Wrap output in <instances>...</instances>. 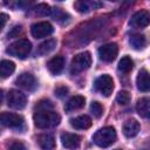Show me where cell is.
I'll list each match as a JSON object with an SVG mask.
<instances>
[{"label":"cell","instance_id":"f546056e","mask_svg":"<svg viewBox=\"0 0 150 150\" xmlns=\"http://www.w3.org/2000/svg\"><path fill=\"white\" fill-rule=\"evenodd\" d=\"M9 150H27L25 144L20 141H14L12 142V144L9 145Z\"/></svg>","mask_w":150,"mask_h":150},{"label":"cell","instance_id":"44dd1931","mask_svg":"<svg viewBox=\"0 0 150 150\" xmlns=\"http://www.w3.org/2000/svg\"><path fill=\"white\" fill-rule=\"evenodd\" d=\"M56 47V40L55 39H49L45 42H42L36 50V54L39 55H47L49 54L52 50H54V48Z\"/></svg>","mask_w":150,"mask_h":150},{"label":"cell","instance_id":"4dcf8cb0","mask_svg":"<svg viewBox=\"0 0 150 150\" xmlns=\"http://www.w3.org/2000/svg\"><path fill=\"white\" fill-rule=\"evenodd\" d=\"M0 18H1V19H0V20H1V25H0V28L2 29V28L5 27V23H6V21H7V18H8V16H7L6 14H4V13H2V14L0 15Z\"/></svg>","mask_w":150,"mask_h":150},{"label":"cell","instance_id":"1f68e13d","mask_svg":"<svg viewBox=\"0 0 150 150\" xmlns=\"http://www.w3.org/2000/svg\"><path fill=\"white\" fill-rule=\"evenodd\" d=\"M115 150H121V149H115Z\"/></svg>","mask_w":150,"mask_h":150},{"label":"cell","instance_id":"7402d4cb","mask_svg":"<svg viewBox=\"0 0 150 150\" xmlns=\"http://www.w3.org/2000/svg\"><path fill=\"white\" fill-rule=\"evenodd\" d=\"M15 70V64L14 62L9 61V60H2L0 63V75L2 79L9 76L11 74H13V71Z\"/></svg>","mask_w":150,"mask_h":150},{"label":"cell","instance_id":"d6986e66","mask_svg":"<svg viewBox=\"0 0 150 150\" xmlns=\"http://www.w3.org/2000/svg\"><path fill=\"white\" fill-rule=\"evenodd\" d=\"M70 125L79 130H84L91 127V118L87 115H81L70 120Z\"/></svg>","mask_w":150,"mask_h":150},{"label":"cell","instance_id":"83f0119b","mask_svg":"<svg viewBox=\"0 0 150 150\" xmlns=\"http://www.w3.org/2000/svg\"><path fill=\"white\" fill-rule=\"evenodd\" d=\"M90 112L94 115V117L100 118L102 116V114H103V107L101 105V103L95 101V102H93L90 104Z\"/></svg>","mask_w":150,"mask_h":150},{"label":"cell","instance_id":"277c9868","mask_svg":"<svg viewBox=\"0 0 150 150\" xmlns=\"http://www.w3.org/2000/svg\"><path fill=\"white\" fill-rule=\"evenodd\" d=\"M91 64V55L89 52H83L75 55L70 63V73L79 74L81 71L87 70Z\"/></svg>","mask_w":150,"mask_h":150},{"label":"cell","instance_id":"5b68a950","mask_svg":"<svg viewBox=\"0 0 150 150\" xmlns=\"http://www.w3.org/2000/svg\"><path fill=\"white\" fill-rule=\"evenodd\" d=\"M1 124L4 127L15 129V130H22L25 127V120L21 115L14 114V112H6L4 111L0 116Z\"/></svg>","mask_w":150,"mask_h":150},{"label":"cell","instance_id":"484cf974","mask_svg":"<svg viewBox=\"0 0 150 150\" xmlns=\"http://www.w3.org/2000/svg\"><path fill=\"white\" fill-rule=\"evenodd\" d=\"M34 13L36 15H40V16H46V15L52 13V9L46 4H39V5H36L34 7Z\"/></svg>","mask_w":150,"mask_h":150},{"label":"cell","instance_id":"9a60e30c","mask_svg":"<svg viewBox=\"0 0 150 150\" xmlns=\"http://www.w3.org/2000/svg\"><path fill=\"white\" fill-rule=\"evenodd\" d=\"M137 114L143 117L150 120V97H142L136 103Z\"/></svg>","mask_w":150,"mask_h":150},{"label":"cell","instance_id":"603a6c76","mask_svg":"<svg viewBox=\"0 0 150 150\" xmlns=\"http://www.w3.org/2000/svg\"><path fill=\"white\" fill-rule=\"evenodd\" d=\"M129 42H130L131 47H132L134 49H137V50L143 49V48L146 46V39H145V36L142 35V34H134V35L130 38Z\"/></svg>","mask_w":150,"mask_h":150},{"label":"cell","instance_id":"ffe728a7","mask_svg":"<svg viewBox=\"0 0 150 150\" xmlns=\"http://www.w3.org/2000/svg\"><path fill=\"white\" fill-rule=\"evenodd\" d=\"M38 144L42 150H54L55 148V139L52 135L49 134H42L39 135L38 138Z\"/></svg>","mask_w":150,"mask_h":150},{"label":"cell","instance_id":"4316f807","mask_svg":"<svg viewBox=\"0 0 150 150\" xmlns=\"http://www.w3.org/2000/svg\"><path fill=\"white\" fill-rule=\"evenodd\" d=\"M116 101H117L118 104L125 105V104H128L130 102V94L128 91H125V90H121L116 96Z\"/></svg>","mask_w":150,"mask_h":150},{"label":"cell","instance_id":"9c48e42d","mask_svg":"<svg viewBox=\"0 0 150 150\" xmlns=\"http://www.w3.org/2000/svg\"><path fill=\"white\" fill-rule=\"evenodd\" d=\"M54 32L53 26L47 22V21H41V22H36L34 25H32L30 27V33L35 39H42L46 38L48 35H50Z\"/></svg>","mask_w":150,"mask_h":150},{"label":"cell","instance_id":"8992f818","mask_svg":"<svg viewBox=\"0 0 150 150\" xmlns=\"http://www.w3.org/2000/svg\"><path fill=\"white\" fill-rule=\"evenodd\" d=\"M95 89L101 93L103 96L105 97H109L111 94H112V90H114V81H112V77L108 74H103L101 76H98L95 81Z\"/></svg>","mask_w":150,"mask_h":150},{"label":"cell","instance_id":"2e32d148","mask_svg":"<svg viewBox=\"0 0 150 150\" xmlns=\"http://www.w3.org/2000/svg\"><path fill=\"white\" fill-rule=\"evenodd\" d=\"M139 129H141V125L136 120H128L123 124V134L125 137H129V138L135 137L138 134Z\"/></svg>","mask_w":150,"mask_h":150},{"label":"cell","instance_id":"d4e9b609","mask_svg":"<svg viewBox=\"0 0 150 150\" xmlns=\"http://www.w3.org/2000/svg\"><path fill=\"white\" fill-rule=\"evenodd\" d=\"M52 15H53L54 20L57 21V22H60V23L68 22L69 21V18H70L68 15V13H66L64 11H62V8H57V7L52 9Z\"/></svg>","mask_w":150,"mask_h":150},{"label":"cell","instance_id":"6da1fadb","mask_svg":"<svg viewBox=\"0 0 150 150\" xmlns=\"http://www.w3.org/2000/svg\"><path fill=\"white\" fill-rule=\"evenodd\" d=\"M34 124L39 129H47L56 127L60 121L61 116L54 110V105L49 100H41L35 104L34 108Z\"/></svg>","mask_w":150,"mask_h":150},{"label":"cell","instance_id":"cb8c5ba5","mask_svg":"<svg viewBox=\"0 0 150 150\" xmlns=\"http://www.w3.org/2000/svg\"><path fill=\"white\" fill-rule=\"evenodd\" d=\"M132 68H134V61L129 56H123L120 60V62H118V70L120 71L128 74L129 71H131Z\"/></svg>","mask_w":150,"mask_h":150},{"label":"cell","instance_id":"30bf717a","mask_svg":"<svg viewBox=\"0 0 150 150\" xmlns=\"http://www.w3.org/2000/svg\"><path fill=\"white\" fill-rule=\"evenodd\" d=\"M15 83H16L19 87H21V88H23V89H26V90H28V91L35 90V88H36V86H38L36 79H35L34 75H32L30 73H22V74H20V75L16 77Z\"/></svg>","mask_w":150,"mask_h":150},{"label":"cell","instance_id":"3957f363","mask_svg":"<svg viewBox=\"0 0 150 150\" xmlns=\"http://www.w3.org/2000/svg\"><path fill=\"white\" fill-rule=\"evenodd\" d=\"M32 50V43L27 39H19L11 43L6 49V53L18 59H25Z\"/></svg>","mask_w":150,"mask_h":150},{"label":"cell","instance_id":"7a4b0ae2","mask_svg":"<svg viewBox=\"0 0 150 150\" xmlns=\"http://www.w3.org/2000/svg\"><path fill=\"white\" fill-rule=\"evenodd\" d=\"M116 130L114 127H104L98 129L94 135H93V141L96 145L101 148H107L111 145L116 141Z\"/></svg>","mask_w":150,"mask_h":150},{"label":"cell","instance_id":"f1b7e54d","mask_svg":"<svg viewBox=\"0 0 150 150\" xmlns=\"http://www.w3.org/2000/svg\"><path fill=\"white\" fill-rule=\"evenodd\" d=\"M54 93H55V95H56L57 97L62 98V97H64V96L68 94V88H67L66 86L60 84V86H57V87L54 89Z\"/></svg>","mask_w":150,"mask_h":150},{"label":"cell","instance_id":"ba28073f","mask_svg":"<svg viewBox=\"0 0 150 150\" xmlns=\"http://www.w3.org/2000/svg\"><path fill=\"white\" fill-rule=\"evenodd\" d=\"M118 54V47L115 42L105 43L100 47L98 49V56L104 62H112Z\"/></svg>","mask_w":150,"mask_h":150},{"label":"cell","instance_id":"52a82bcc","mask_svg":"<svg viewBox=\"0 0 150 150\" xmlns=\"http://www.w3.org/2000/svg\"><path fill=\"white\" fill-rule=\"evenodd\" d=\"M26 102H27L26 95L22 94L21 91L16 90V89H12L8 91V94H7L8 107H11L13 109H22V108H25Z\"/></svg>","mask_w":150,"mask_h":150},{"label":"cell","instance_id":"e0dca14e","mask_svg":"<svg viewBox=\"0 0 150 150\" xmlns=\"http://www.w3.org/2000/svg\"><path fill=\"white\" fill-rule=\"evenodd\" d=\"M102 6L101 2L98 1H87V0H82V1H76L74 4V7L77 12L80 13H88L89 11L91 9H96V8H100Z\"/></svg>","mask_w":150,"mask_h":150},{"label":"cell","instance_id":"ac0fdd59","mask_svg":"<svg viewBox=\"0 0 150 150\" xmlns=\"http://www.w3.org/2000/svg\"><path fill=\"white\" fill-rule=\"evenodd\" d=\"M84 103H86V98L81 95H76L74 97H71L64 105V110L67 112H70V111H75V110H79L81 108L84 107Z\"/></svg>","mask_w":150,"mask_h":150},{"label":"cell","instance_id":"8fae6325","mask_svg":"<svg viewBox=\"0 0 150 150\" xmlns=\"http://www.w3.org/2000/svg\"><path fill=\"white\" fill-rule=\"evenodd\" d=\"M130 25L136 28H144L148 25H150V13L145 9L136 12L130 20Z\"/></svg>","mask_w":150,"mask_h":150},{"label":"cell","instance_id":"4fadbf2b","mask_svg":"<svg viewBox=\"0 0 150 150\" xmlns=\"http://www.w3.org/2000/svg\"><path fill=\"white\" fill-rule=\"evenodd\" d=\"M136 84L138 90L146 93L150 91V73L146 69H141L138 71L137 79H136Z\"/></svg>","mask_w":150,"mask_h":150},{"label":"cell","instance_id":"5bb4252c","mask_svg":"<svg viewBox=\"0 0 150 150\" xmlns=\"http://www.w3.org/2000/svg\"><path fill=\"white\" fill-rule=\"evenodd\" d=\"M64 67V57L61 55L54 56L53 59H50L47 62V69L53 74V75H57L62 71Z\"/></svg>","mask_w":150,"mask_h":150},{"label":"cell","instance_id":"7c38bea8","mask_svg":"<svg viewBox=\"0 0 150 150\" xmlns=\"http://www.w3.org/2000/svg\"><path fill=\"white\" fill-rule=\"evenodd\" d=\"M61 143L66 149L75 150L80 146L81 144V137L76 134H70V132H63L61 134Z\"/></svg>","mask_w":150,"mask_h":150}]
</instances>
